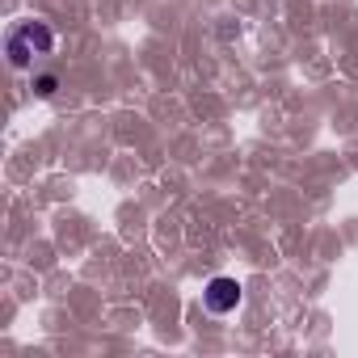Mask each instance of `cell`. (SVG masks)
Masks as SVG:
<instances>
[{
    "label": "cell",
    "mask_w": 358,
    "mask_h": 358,
    "mask_svg": "<svg viewBox=\"0 0 358 358\" xmlns=\"http://www.w3.org/2000/svg\"><path fill=\"white\" fill-rule=\"evenodd\" d=\"M5 55L17 72H26L34 59L43 55H55V30L47 22H17L9 34H5Z\"/></svg>",
    "instance_id": "obj_1"
},
{
    "label": "cell",
    "mask_w": 358,
    "mask_h": 358,
    "mask_svg": "<svg viewBox=\"0 0 358 358\" xmlns=\"http://www.w3.org/2000/svg\"><path fill=\"white\" fill-rule=\"evenodd\" d=\"M241 299H245V291H241V282H236V278H228V274L211 278V282H207V291H203V303H207V312H215V316L236 312V308H241Z\"/></svg>",
    "instance_id": "obj_2"
},
{
    "label": "cell",
    "mask_w": 358,
    "mask_h": 358,
    "mask_svg": "<svg viewBox=\"0 0 358 358\" xmlns=\"http://www.w3.org/2000/svg\"><path fill=\"white\" fill-rule=\"evenodd\" d=\"M55 89H59V76L55 72H43V76H34V97H55Z\"/></svg>",
    "instance_id": "obj_3"
}]
</instances>
